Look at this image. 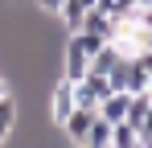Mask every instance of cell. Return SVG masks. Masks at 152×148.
<instances>
[{
  "instance_id": "obj_13",
  "label": "cell",
  "mask_w": 152,
  "mask_h": 148,
  "mask_svg": "<svg viewBox=\"0 0 152 148\" xmlns=\"http://www.w3.org/2000/svg\"><path fill=\"white\" fill-rule=\"evenodd\" d=\"M144 53H148V58H152V33H148V45H144Z\"/></svg>"
},
{
  "instance_id": "obj_5",
  "label": "cell",
  "mask_w": 152,
  "mask_h": 148,
  "mask_svg": "<svg viewBox=\"0 0 152 148\" xmlns=\"http://www.w3.org/2000/svg\"><path fill=\"white\" fill-rule=\"evenodd\" d=\"M119 58H124V49L115 45V41H103V45L91 53V70H95V74H111Z\"/></svg>"
},
{
  "instance_id": "obj_2",
  "label": "cell",
  "mask_w": 152,
  "mask_h": 148,
  "mask_svg": "<svg viewBox=\"0 0 152 148\" xmlns=\"http://www.w3.org/2000/svg\"><path fill=\"white\" fill-rule=\"evenodd\" d=\"M91 119H95V107H74L66 119H62V136L70 140V144H86V132H91Z\"/></svg>"
},
{
  "instance_id": "obj_7",
  "label": "cell",
  "mask_w": 152,
  "mask_h": 148,
  "mask_svg": "<svg viewBox=\"0 0 152 148\" xmlns=\"http://www.w3.org/2000/svg\"><path fill=\"white\" fill-rule=\"evenodd\" d=\"M86 148H111V119H103L99 111H95L91 132H86Z\"/></svg>"
},
{
  "instance_id": "obj_1",
  "label": "cell",
  "mask_w": 152,
  "mask_h": 148,
  "mask_svg": "<svg viewBox=\"0 0 152 148\" xmlns=\"http://www.w3.org/2000/svg\"><path fill=\"white\" fill-rule=\"evenodd\" d=\"M82 33H95L99 41H115V33H119V21L107 12V8H86V17H82V25H78Z\"/></svg>"
},
{
  "instance_id": "obj_14",
  "label": "cell",
  "mask_w": 152,
  "mask_h": 148,
  "mask_svg": "<svg viewBox=\"0 0 152 148\" xmlns=\"http://www.w3.org/2000/svg\"><path fill=\"white\" fill-rule=\"evenodd\" d=\"M148 95H152V70H148Z\"/></svg>"
},
{
  "instance_id": "obj_4",
  "label": "cell",
  "mask_w": 152,
  "mask_h": 148,
  "mask_svg": "<svg viewBox=\"0 0 152 148\" xmlns=\"http://www.w3.org/2000/svg\"><path fill=\"white\" fill-rule=\"evenodd\" d=\"M17 119H21V103H17V95H4V99H0V144L12 140Z\"/></svg>"
},
{
  "instance_id": "obj_8",
  "label": "cell",
  "mask_w": 152,
  "mask_h": 148,
  "mask_svg": "<svg viewBox=\"0 0 152 148\" xmlns=\"http://www.w3.org/2000/svg\"><path fill=\"white\" fill-rule=\"evenodd\" d=\"M99 8H107L115 21H124V17H136L140 4H136V0H99Z\"/></svg>"
},
{
  "instance_id": "obj_9",
  "label": "cell",
  "mask_w": 152,
  "mask_h": 148,
  "mask_svg": "<svg viewBox=\"0 0 152 148\" xmlns=\"http://www.w3.org/2000/svg\"><path fill=\"white\" fill-rule=\"evenodd\" d=\"M136 132H140V148H152V103H148V111L140 115Z\"/></svg>"
},
{
  "instance_id": "obj_12",
  "label": "cell",
  "mask_w": 152,
  "mask_h": 148,
  "mask_svg": "<svg viewBox=\"0 0 152 148\" xmlns=\"http://www.w3.org/2000/svg\"><path fill=\"white\" fill-rule=\"evenodd\" d=\"M4 95H12V82H8V74L0 70V99H4Z\"/></svg>"
},
{
  "instance_id": "obj_10",
  "label": "cell",
  "mask_w": 152,
  "mask_h": 148,
  "mask_svg": "<svg viewBox=\"0 0 152 148\" xmlns=\"http://www.w3.org/2000/svg\"><path fill=\"white\" fill-rule=\"evenodd\" d=\"M37 4V12H45V17H58V8L66 4V0H33Z\"/></svg>"
},
{
  "instance_id": "obj_3",
  "label": "cell",
  "mask_w": 152,
  "mask_h": 148,
  "mask_svg": "<svg viewBox=\"0 0 152 148\" xmlns=\"http://www.w3.org/2000/svg\"><path fill=\"white\" fill-rule=\"evenodd\" d=\"M127 107H132V91H111V95L103 99V103L95 107V111H99L103 119L119 123V119H127Z\"/></svg>"
},
{
  "instance_id": "obj_11",
  "label": "cell",
  "mask_w": 152,
  "mask_h": 148,
  "mask_svg": "<svg viewBox=\"0 0 152 148\" xmlns=\"http://www.w3.org/2000/svg\"><path fill=\"white\" fill-rule=\"evenodd\" d=\"M136 21H140V25L152 33V8H136Z\"/></svg>"
},
{
  "instance_id": "obj_6",
  "label": "cell",
  "mask_w": 152,
  "mask_h": 148,
  "mask_svg": "<svg viewBox=\"0 0 152 148\" xmlns=\"http://www.w3.org/2000/svg\"><path fill=\"white\" fill-rule=\"evenodd\" d=\"M111 148H140V132H136V123H111Z\"/></svg>"
}]
</instances>
